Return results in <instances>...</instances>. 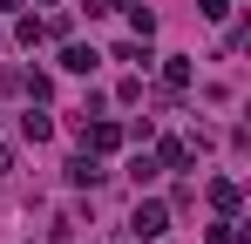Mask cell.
<instances>
[{"label":"cell","instance_id":"cell-14","mask_svg":"<svg viewBox=\"0 0 251 244\" xmlns=\"http://www.w3.org/2000/svg\"><path fill=\"white\" fill-rule=\"evenodd\" d=\"M7 170H14V149H7V143H0V176H7Z\"/></svg>","mask_w":251,"mask_h":244},{"label":"cell","instance_id":"cell-3","mask_svg":"<svg viewBox=\"0 0 251 244\" xmlns=\"http://www.w3.org/2000/svg\"><path fill=\"white\" fill-rule=\"evenodd\" d=\"M61 68H68V75H95V68H102V54H95L88 41H61Z\"/></svg>","mask_w":251,"mask_h":244},{"label":"cell","instance_id":"cell-11","mask_svg":"<svg viewBox=\"0 0 251 244\" xmlns=\"http://www.w3.org/2000/svg\"><path fill=\"white\" fill-rule=\"evenodd\" d=\"M129 34L150 41V34H156V14H150V7H129Z\"/></svg>","mask_w":251,"mask_h":244},{"label":"cell","instance_id":"cell-9","mask_svg":"<svg viewBox=\"0 0 251 244\" xmlns=\"http://www.w3.org/2000/svg\"><path fill=\"white\" fill-rule=\"evenodd\" d=\"M156 163H163V170H190V143L163 136V143H156Z\"/></svg>","mask_w":251,"mask_h":244},{"label":"cell","instance_id":"cell-5","mask_svg":"<svg viewBox=\"0 0 251 244\" xmlns=\"http://www.w3.org/2000/svg\"><path fill=\"white\" fill-rule=\"evenodd\" d=\"M210 210H224V217H238V203H245V190H238V183H231V176H210Z\"/></svg>","mask_w":251,"mask_h":244},{"label":"cell","instance_id":"cell-16","mask_svg":"<svg viewBox=\"0 0 251 244\" xmlns=\"http://www.w3.org/2000/svg\"><path fill=\"white\" fill-rule=\"evenodd\" d=\"M41 7H54V0H41Z\"/></svg>","mask_w":251,"mask_h":244},{"label":"cell","instance_id":"cell-15","mask_svg":"<svg viewBox=\"0 0 251 244\" xmlns=\"http://www.w3.org/2000/svg\"><path fill=\"white\" fill-rule=\"evenodd\" d=\"M0 7H14V14H21V7H27V0H0Z\"/></svg>","mask_w":251,"mask_h":244},{"label":"cell","instance_id":"cell-2","mask_svg":"<svg viewBox=\"0 0 251 244\" xmlns=\"http://www.w3.org/2000/svg\"><path fill=\"white\" fill-rule=\"evenodd\" d=\"M129 231H136V238H163L170 231V203L163 197H143L136 210H129Z\"/></svg>","mask_w":251,"mask_h":244},{"label":"cell","instance_id":"cell-13","mask_svg":"<svg viewBox=\"0 0 251 244\" xmlns=\"http://www.w3.org/2000/svg\"><path fill=\"white\" fill-rule=\"evenodd\" d=\"M197 7H204V21H224L231 14V0H197Z\"/></svg>","mask_w":251,"mask_h":244},{"label":"cell","instance_id":"cell-12","mask_svg":"<svg viewBox=\"0 0 251 244\" xmlns=\"http://www.w3.org/2000/svg\"><path fill=\"white\" fill-rule=\"evenodd\" d=\"M116 61H136V68H150L156 54H150V41H123V48H116Z\"/></svg>","mask_w":251,"mask_h":244},{"label":"cell","instance_id":"cell-1","mask_svg":"<svg viewBox=\"0 0 251 244\" xmlns=\"http://www.w3.org/2000/svg\"><path fill=\"white\" fill-rule=\"evenodd\" d=\"M75 136H82V149H95V156H109V149H123V122H109V116H95V122H75Z\"/></svg>","mask_w":251,"mask_h":244},{"label":"cell","instance_id":"cell-6","mask_svg":"<svg viewBox=\"0 0 251 244\" xmlns=\"http://www.w3.org/2000/svg\"><path fill=\"white\" fill-rule=\"evenodd\" d=\"M190 81H197V68H190L183 54H163V88H170V95H183Z\"/></svg>","mask_w":251,"mask_h":244},{"label":"cell","instance_id":"cell-7","mask_svg":"<svg viewBox=\"0 0 251 244\" xmlns=\"http://www.w3.org/2000/svg\"><path fill=\"white\" fill-rule=\"evenodd\" d=\"M21 136H27V143H48V136H54V116H48V102H34V109L21 116Z\"/></svg>","mask_w":251,"mask_h":244},{"label":"cell","instance_id":"cell-10","mask_svg":"<svg viewBox=\"0 0 251 244\" xmlns=\"http://www.w3.org/2000/svg\"><path fill=\"white\" fill-rule=\"evenodd\" d=\"M129 176H136V183H156V176H163V163L150 156V149H136V156H129Z\"/></svg>","mask_w":251,"mask_h":244},{"label":"cell","instance_id":"cell-8","mask_svg":"<svg viewBox=\"0 0 251 244\" xmlns=\"http://www.w3.org/2000/svg\"><path fill=\"white\" fill-rule=\"evenodd\" d=\"M14 34H21V48H41V41H54V27H48L41 14H21V27H14Z\"/></svg>","mask_w":251,"mask_h":244},{"label":"cell","instance_id":"cell-4","mask_svg":"<svg viewBox=\"0 0 251 244\" xmlns=\"http://www.w3.org/2000/svg\"><path fill=\"white\" fill-rule=\"evenodd\" d=\"M102 176H109V170H102V156H95V149H82V156L68 163V183H75V190H95Z\"/></svg>","mask_w":251,"mask_h":244}]
</instances>
